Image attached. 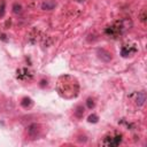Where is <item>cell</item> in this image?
Instances as JSON below:
<instances>
[{
	"label": "cell",
	"instance_id": "cell-1",
	"mask_svg": "<svg viewBox=\"0 0 147 147\" xmlns=\"http://www.w3.org/2000/svg\"><path fill=\"white\" fill-rule=\"evenodd\" d=\"M78 91H79V85L74 77L68 75L60 77L57 84V92L62 98L65 99L76 98L78 95Z\"/></svg>",
	"mask_w": 147,
	"mask_h": 147
},
{
	"label": "cell",
	"instance_id": "cell-2",
	"mask_svg": "<svg viewBox=\"0 0 147 147\" xmlns=\"http://www.w3.org/2000/svg\"><path fill=\"white\" fill-rule=\"evenodd\" d=\"M131 26H132L131 21H129V20H121V21H117V22H115L114 24L109 25L108 28H106L105 32H106V34H108L109 37L116 38V37H118V36L123 34L124 32H126Z\"/></svg>",
	"mask_w": 147,
	"mask_h": 147
},
{
	"label": "cell",
	"instance_id": "cell-3",
	"mask_svg": "<svg viewBox=\"0 0 147 147\" xmlns=\"http://www.w3.org/2000/svg\"><path fill=\"white\" fill-rule=\"evenodd\" d=\"M122 141V136L121 134H116L114 137L109 136V137H106L105 140L102 141V144L105 146H110V147H114V146H118Z\"/></svg>",
	"mask_w": 147,
	"mask_h": 147
},
{
	"label": "cell",
	"instance_id": "cell-4",
	"mask_svg": "<svg viewBox=\"0 0 147 147\" xmlns=\"http://www.w3.org/2000/svg\"><path fill=\"white\" fill-rule=\"evenodd\" d=\"M16 77L21 80H26V79H30L32 77V72L29 71L26 68H21L17 70L16 72Z\"/></svg>",
	"mask_w": 147,
	"mask_h": 147
},
{
	"label": "cell",
	"instance_id": "cell-5",
	"mask_svg": "<svg viewBox=\"0 0 147 147\" xmlns=\"http://www.w3.org/2000/svg\"><path fill=\"white\" fill-rule=\"evenodd\" d=\"M96 55H98V57H99L101 61H103V62H109V61L111 60V54H110L108 51L103 49V48H99V49L96 51Z\"/></svg>",
	"mask_w": 147,
	"mask_h": 147
},
{
	"label": "cell",
	"instance_id": "cell-6",
	"mask_svg": "<svg viewBox=\"0 0 147 147\" xmlns=\"http://www.w3.org/2000/svg\"><path fill=\"white\" fill-rule=\"evenodd\" d=\"M137 52V47L136 46H130V45H124L121 49V54L123 57H127L130 56L131 54L136 53Z\"/></svg>",
	"mask_w": 147,
	"mask_h": 147
},
{
	"label": "cell",
	"instance_id": "cell-7",
	"mask_svg": "<svg viewBox=\"0 0 147 147\" xmlns=\"http://www.w3.org/2000/svg\"><path fill=\"white\" fill-rule=\"evenodd\" d=\"M145 101H146V93L144 91L138 92L137 93V96H136V105L138 107H141V106H144Z\"/></svg>",
	"mask_w": 147,
	"mask_h": 147
},
{
	"label": "cell",
	"instance_id": "cell-8",
	"mask_svg": "<svg viewBox=\"0 0 147 147\" xmlns=\"http://www.w3.org/2000/svg\"><path fill=\"white\" fill-rule=\"evenodd\" d=\"M28 133H29V136L32 137V138L37 137V134L39 133V125L36 124V123L29 125V127H28Z\"/></svg>",
	"mask_w": 147,
	"mask_h": 147
},
{
	"label": "cell",
	"instance_id": "cell-9",
	"mask_svg": "<svg viewBox=\"0 0 147 147\" xmlns=\"http://www.w3.org/2000/svg\"><path fill=\"white\" fill-rule=\"evenodd\" d=\"M55 6H56V2L54 0H46V1H44L41 3V9H44V10H52V9L55 8Z\"/></svg>",
	"mask_w": 147,
	"mask_h": 147
},
{
	"label": "cell",
	"instance_id": "cell-10",
	"mask_svg": "<svg viewBox=\"0 0 147 147\" xmlns=\"http://www.w3.org/2000/svg\"><path fill=\"white\" fill-rule=\"evenodd\" d=\"M75 115H76L78 118H82L83 115H84V107H83V106H77L76 109H75Z\"/></svg>",
	"mask_w": 147,
	"mask_h": 147
},
{
	"label": "cell",
	"instance_id": "cell-11",
	"mask_svg": "<svg viewBox=\"0 0 147 147\" xmlns=\"http://www.w3.org/2000/svg\"><path fill=\"white\" fill-rule=\"evenodd\" d=\"M21 105H22V107H24V108L31 107V105H32V100H31L30 98H23L22 101H21Z\"/></svg>",
	"mask_w": 147,
	"mask_h": 147
},
{
	"label": "cell",
	"instance_id": "cell-12",
	"mask_svg": "<svg viewBox=\"0 0 147 147\" xmlns=\"http://www.w3.org/2000/svg\"><path fill=\"white\" fill-rule=\"evenodd\" d=\"M99 121V117L95 115V114H91L88 117H87V122L88 123H98Z\"/></svg>",
	"mask_w": 147,
	"mask_h": 147
},
{
	"label": "cell",
	"instance_id": "cell-13",
	"mask_svg": "<svg viewBox=\"0 0 147 147\" xmlns=\"http://www.w3.org/2000/svg\"><path fill=\"white\" fill-rule=\"evenodd\" d=\"M13 11H14V14H20L21 11H22V6L20 5V3H14L13 5Z\"/></svg>",
	"mask_w": 147,
	"mask_h": 147
},
{
	"label": "cell",
	"instance_id": "cell-14",
	"mask_svg": "<svg viewBox=\"0 0 147 147\" xmlns=\"http://www.w3.org/2000/svg\"><path fill=\"white\" fill-rule=\"evenodd\" d=\"M5 8H6V3H5V1H1V5H0V17H3Z\"/></svg>",
	"mask_w": 147,
	"mask_h": 147
},
{
	"label": "cell",
	"instance_id": "cell-15",
	"mask_svg": "<svg viewBox=\"0 0 147 147\" xmlns=\"http://www.w3.org/2000/svg\"><path fill=\"white\" fill-rule=\"evenodd\" d=\"M86 105H87V107H88L90 109H92V108H94V101H93V99H91V98H88V99L86 100Z\"/></svg>",
	"mask_w": 147,
	"mask_h": 147
},
{
	"label": "cell",
	"instance_id": "cell-16",
	"mask_svg": "<svg viewBox=\"0 0 147 147\" xmlns=\"http://www.w3.org/2000/svg\"><path fill=\"white\" fill-rule=\"evenodd\" d=\"M78 2H83V1H85V0H77Z\"/></svg>",
	"mask_w": 147,
	"mask_h": 147
}]
</instances>
